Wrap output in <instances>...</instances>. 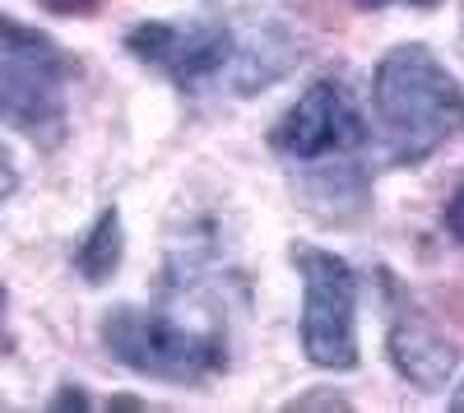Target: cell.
I'll return each mask as SVG.
<instances>
[{
  "label": "cell",
  "mask_w": 464,
  "mask_h": 413,
  "mask_svg": "<svg viewBox=\"0 0 464 413\" xmlns=\"http://www.w3.org/2000/svg\"><path fill=\"white\" fill-rule=\"evenodd\" d=\"M80 80V61L47 33L0 10V121L33 144L56 149L70 130L65 89Z\"/></svg>",
  "instance_id": "2"
},
{
  "label": "cell",
  "mask_w": 464,
  "mask_h": 413,
  "mask_svg": "<svg viewBox=\"0 0 464 413\" xmlns=\"http://www.w3.org/2000/svg\"><path fill=\"white\" fill-rule=\"evenodd\" d=\"M0 321H5V288H0Z\"/></svg>",
  "instance_id": "16"
},
{
  "label": "cell",
  "mask_w": 464,
  "mask_h": 413,
  "mask_svg": "<svg viewBox=\"0 0 464 413\" xmlns=\"http://www.w3.org/2000/svg\"><path fill=\"white\" fill-rule=\"evenodd\" d=\"M121 255H126V233H121V209L107 205L93 228L84 233V242L74 246V270H80L84 283H107L116 270H121Z\"/></svg>",
  "instance_id": "8"
},
{
  "label": "cell",
  "mask_w": 464,
  "mask_h": 413,
  "mask_svg": "<svg viewBox=\"0 0 464 413\" xmlns=\"http://www.w3.org/2000/svg\"><path fill=\"white\" fill-rule=\"evenodd\" d=\"M372 111L381 154L391 168H422L437 149L464 135V84L432 47H391L372 80Z\"/></svg>",
  "instance_id": "1"
},
{
  "label": "cell",
  "mask_w": 464,
  "mask_h": 413,
  "mask_svg": "<svg viewBox=\"0 0 464 413\" xmlns=\"http://www.w3.org/2000/svg\"><path fill=\"white\" fill-rule=\"evenodd\" d=\"M98 340L111 362L168 386H205L227 367V344L218 330L186 325L149 307H111L98 325Z\"/></svg>",
  "instance_id": "3"
},
{
  "label": "cell",
  "mask_w": 464,
  "mask_h": 413,
  "mask_svg": "<svg viewBox=\"0 0 464 413\" xmlns=\"http://www.w3.org/2000/svg\"><path fill=\"white\" fill-rule=\"evenodd\" d=\"M52 408H89V395H84V386H61V395L52 399Z\"/></svg>",
  "instance_id": "13"
},
{
  "label": "cell",
  "mask_w": 464,
  "mask_h": 413,
  "mask_svg": "<svg viewBox=\"0 0 464 413\" xmlns=\"http://www.w3.org/2000/svg\"><path fill=\"white\" fill-rule=\"evenodd\" d=\"M367 135L372 126L362 117L358 98L348 93V84L334 80V74H321L275 121L269 149L293 168H316V163H343L348 154H358Z\"/></svg>",
  "instance_id": "5"
},
{
  "label": "cell",
  "mask_w": 464,
  "mask_h": 413,
  "mask_svg": "<svg viewBox=\"0 0 464 413\" xmlns=\"http://www.w3.org/2000/svg\"><path fill=\"white\" fill-rule=\"evenodd\" d=\"M441 223H446V233L464 246V181L450 191V200H446V209H441Z\"/></svg>",
  "instance_id": "9"
},
{
  "label": "cell",
  "mask_w": 464,
  "mask_h": 413,
  "mask_svg": "<svg viewBox=\"0 0 464 413\" xmlns=\"http://www.w3.org/2000/svg\"><path fill=\"white\" fill-rule=\"evenodd\" d=\"M302 274V353L321 371L358 367V270L321 246H293Z\"/></svg>",
  "instance_id": "4"
},
{
  "label": "cell",
  "mask_w": 464,
  "mask_h": 413,
  "mask_svg": "<svg viewBox=\"0 0 464 413\" xmlns=\"http://www.w3.org/2000/svg\"><path fill=\"white\" fill-rule=\"evenodd\" d=\"M126 52L168 74L181 93H196L232 70L237 33L223 19H144L126 33Z\"/></svg>",
  "instance_id": "6"
},
{
  "label": "cell",
  "mask_w": 464,
  "mask_h": 413,
  "mask_svg": "<svg viewBox=\"0 0 464 413\" xmlns=\"http://www.w3.org/2000/svg\"><path fill=\"white\" fill-rule=\"evenodd\" d=\"M385 353H391V367L418 390H441L459 367V349L413 307H395L391 334H385Z\"/></svg>",
  "instance_id": "7"
},
{
  "label": "cell",
  "mask_w": 464,
  "mask_h": 413,
  "mask_svg": "<svg viewBox=\"0 0 464 413\" xmlns=\"http://www.w3.org/2000/svg\"><path fill=\"white\" fill-rule=\"evenodd\" d=\"M43 10L52 14H70V19H80V14H93L98 10V0H37Z\"/></svg>",
  "instance_id": "11"
},
{
  "label": "cell",
  "mask_w": 464,
  "mask_h": 413,
  "mask_svg": "<svg viewBox=\"0 0 464 413\" xmlns=\"http://www.w3.org/2000/svg\"><path fill=\"white\" fill-rule=\"evenodd\" d=\"M14 191H19V168H14V158H10V149L0 144V205H10Z\"/></svg>",
  "instance_id": "10"
},
{
  "label": "cell",
  "mask_w": 464,
  "mask_h": 413,
  "mask_svg": "<svg viewBox=\"0 0 464 413\" xmlns=\"http://www.w3.org/2000/svg\"><path fill=\"white\" fill-rule=\"evenodd\" d=\"M353 5H362V10H385V5H418V10H432V5H441V0H353Z\"/></svg>",
  "instance_id": "14"
},
{
  "label": "cell",
  "mask_w": 464,
  "mask_h": 413,
  "mask_svg": "<svg viewBox=\"0 0 464 413\" xmlns=\"http://www.w3.org/2000/svg\"><path fill=\"white\" fill-rule=\"evenodd\" d=\"M450 408H455V413H464V386H459V390L450 395Z\"/></svg>",
  "instance_id": "15"
},
{
  "label": "cell",
  "mask_w": 464,
  "mask_h": 413,
  "mask_svg": "<svg viewBox=\"0 0 464 413\" xmlns=\"http://www.w3.org/2000/svg\"><path fill=\"white\" fill-rule=\"evenodd\" d=\"M288 408H348L343 395H302V399H288Z\"/></svg>",
  "instance_id": "12"
}]
</instances>
